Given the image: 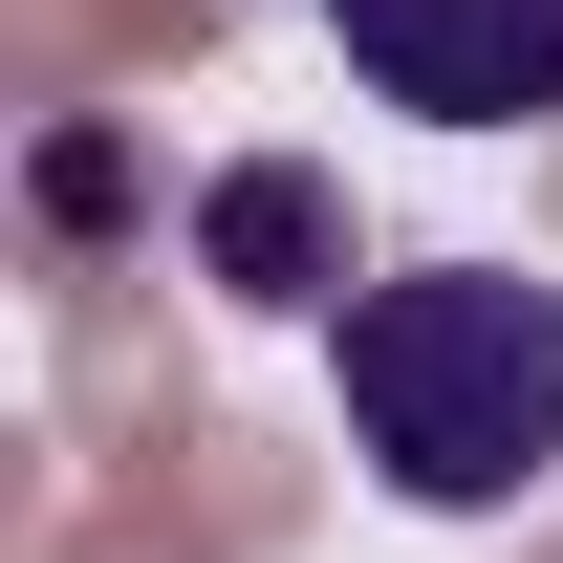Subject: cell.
Wrapping results in <instances>:
<instances>
[{"instance_id": "1", "label": "cell", "mask_w": 563, "mask_h": 563, "mask_svg": "<svg viewBox=\"0 0 563 563\" xmlns=\"http://www.w3.org/2000/svg\"><path fill=\"white\" fill-rule=\"evenodd\" d=\"M347 455L412 520H520L563 477V282L542 261H390L347 282Z\"/></svg>"}, {"instance_id": "2", "label": "cell", "mask_w": 563, "mask_h": 563, "mask_svg": "<svg viewBox=\"0 0 563 563\" xmlns=\"http://www.w3.org/2000/svg\"><path fill=\"white\" fill-rule=\"evenodd\" d=\"M325 44L412 131H542L563 109V0H325Z\"/></svg>"}, {"instance_id": "3", "label": "cell", "mask_w": 563, "mask_h": 563, "mask_svg": "<svg viewBox=\"0 0 563 563\" xmlns=\"http://www.w3.org/2000/svg\"><path fill=\"white\" fill-rule=\"evenodd\" d=\"M196 282L217 303H261V325H347V196H325V174H303V152H239V174H217L196 196Z\"/></svg>"}]
</instances>
